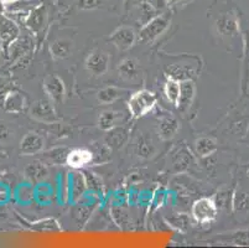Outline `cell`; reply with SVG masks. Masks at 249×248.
<instances>
[{
    "mask_svg": "<svg viewBox=\"0 0 249 248\" xmlns=\"http://www.w3.org/2000/svg\"><path fill=\"white\" fill-rule=\"evenodd\" d=\"M212 20H213V27L217 36L225 44L233 45V42L242 36L239 17L232 6L230 8H222L221 6L218 9L213 6Z\"/></svg>",
    "mask_w": 249,
    "mask_h": 248,
    "instance_id": "cell-1",
    "label": "cell"
},
{
    "mask_svg": "<svg viewBox=\"0 0 249 248\" xmlns=\"http://www.w3.org/2000/svg\"><path fill=\"white\" fill-rule=\"evenodd\" d=\"M158 97L150 90H139L129 97L128 111L133 119L145 117L156 106Z\"/></svg>",
    "mask_w": 249,
    "mask_h": 248,
    "instance_id": "cell-2",
    "label": "cell"
},
{
    "mask_svg": "<svg viewBox=\"0 0 249 248\" xmlns=\"http://www.w3.org/2000/svg\"><path fill=\"white\" fill-rule=\"evenodd\" d=\"M249 129V108H235L228 114L225 123V133L235 139L243 140Z\"/></svg>",
    "mask_w": 249,
    "mask_h": 248,
    "instance_id": "cell-3",
    "label": "cell"
},
{
    "mask_svg": "<svg viewBox=\"0 0 249 248\" xmlns=\"http://www.w3.org/2000/svg\"><path fill=\"white\" fill-rule=\"evenodd\" d=\"M170 25V17L169 14H161L156 15L153 19L149 20L146 24L142 25V27L139 31V41L144 44H150L160 38Z\"/></svg>",
    "mask_w": 249,
    "mask_h": 248,
    "instance_id": "cell-4",
    "label": "cell"
},
{
    "mask_svg": "<svg viewBox=\"0 0 249 248\" xmlns=\"http://www.w3.org/2000/svg\"><path fill=\"white\" fill-rule=\"evenodd\" d=\"M218 211L214 197H201L192 204L191 215L197 224L205 225L213 222Z\"/></svg>",
    "mask_w": 249,
    "mask_h": 248,
    "instance_id": "cell-5",
    "label": "cell"
},
{
    "mask_svg": "<svg viewBox=\"0 0 249 248\" xmlns=\"http://www.w3.org/2000/svg\"><path fill=\"white\" fill-rule=\"evenodd\" d=\"M110 56L107 51L102 49H94L89 52L85 61V67L92 76L102 77L107 74L109 68Z\"/></svg>",
    "mask_w": 249,
    "mask_h": 248,
    "instance_id": "cell-6",
    "label": "cell"
},
{
    "mask_svg": "<svg viewBox=\"0 0 249 248\" xmlns=\"http://www.w3.org/2000/svg\"><path fill=\"white\" fill-rule=\"evenodd\" d=\"M29 115L37 122L52 124L58 122L57 113L53 107V102L51 99H37L34 102L29 109Z\"/></svg>",
    "mask_w": 249,
    "mask_h": 248,
    "instance_id": "cell-7",
    "label": "cell"
},
{
    "mask_svg": "<svg viewBox=\"0 0 249 248\" xmlns=\"http://www.w3.org/2000/svg\"><path fill=\"white\" fill-rule=\"evenodd\" d=\"M138 35L132 26H119L108 38V41L119 51H128L135 45Z\"/></svg>",
    "mask_w": 249,
    "mask_h": 248,
    "instance_id": "cell-8",
    "label": "cell"
},
{
    "mask_svg": "<svg viewBox=\"0 0 249 248\" xmlns=\"http://www.w3.org/2000/svg\"><path fill=\"white\" fill-rule=\"evenodd\" d=\"M20 36V27L14 20L0 14V46L8 54L10 45Z\"/></svg>",
    "mask_w": 249,
    "mask_h": 248,
    "instance_id": "cell-9",
    "label": "cell"
},
{
    "mask_svg": "<svg viewBox=\"0 0 249 248\" xmlns=\"http://www.w3.org/2000/svg\"><path fill=\"white\" fill-rule=\"evenodd\" d=\"M42 88L49 99H51L53 103L60 104L65 99L66 88H65V83L61 77H58L57 75H49L45 77L44 82H42Z\"/></svg>",
    "mask_w": 249,
    "mask_h": 248,
    "instance_id": "cell-10",
    "label": "cell"
},
{
    "mask_svg": "<svg viewBox=\"0 0 249 248\" xmlns=\"http://www.w3.org/2000/svg\"><path fill=\"white\" fill-rule=\"evenodd\" d=\"M45 139L36 132H29L22 136L20 142V154L25 156H31L38 154L44 149Z\"/></svg>",
    "mask_w": 249,
    "mask_h": 248,
    "instance_id": "cell-11",
    "label": "cell"
},
{
    "mask_svg": "<svg viewBox=\"0 0 249 248\" xmlns=\"http://www.w3.org/2000/svg\"><path fill=\"white\" fill-rule=\"evenodd\" d=\"M180 129L178 118L171 113H165L158 120V134L162 140L173 139Z\"/></svg>",
    "mask_w": 249,
    "mask_h": 248,
    "instance_id": "cell-12",
    "label": "cell"
},
{
    "mask_svg": "<svg viewBox=\"0 0 249 248\" xmlns=\"http://www.w3.org/2000/svg\"><path fill=\"white\" fill-rule=\"evenodd\" d=\"M46 22L47 9L44 4H41V5L35 6V8L29 13V15L26 17L25 24H26V26L29 27V30H30L31 33H34L35 35H38L45 27Z\"/></svg>",
    "mask_w": 249,
    "mask_h": 248,
    "instance_id": "cell-13",
    "label": "cell"
},
{
    "mask_svg": "<svg viewBox=\"0 0 249 248\" xmlns=\"http://www.w3.org/2000/svg\"><path fill=\"white\" fill-rule=\"evenodd\" d=\"M243 38V65H242L241 90L243 97H248L249 90V26L242 30Z\"/></svg>",
    "mask_w": 249,
    "mask_h": 248,
    "instance_id": "cell-14",
    "label": "cell"
},
{
    "mask_svg": "<svg viewBox=\"0 0 249 248\" xmlns=\"http://www.w3.org/2000/svg\"><path fill=\"white\" fill-rule=\"evenodd\" d=\"M231 208L235 215L249 213V189L238 185L233 190Z\"/></svg>",
    "mask_w": 249,
    "mask_h": 248,
    "instance_id": "cell-15",
    "label": "cell"
},
{
    "mask_svg": "<svg viewBox=\"0 0 249 248\" xmlns=\"http://www.w3.org/2000/svg\"><path fill=\"white\" fill-rule=\"evenodd\" d=\"M129 139V129L123 126H117L109 129L104 136V142L109 149H121Z\"/></svg>",
    "mask_w": 249,
    "mask_h": 248,
    "instance_id": "cell-16",
    "label": "cell"
},
{
    "mask_svg": "<svg viewBox=\"0 0 249 248\" xmlns=\"http://www.w3.org/2000/svg\"><path fill=\"white\" fill-rule=\"evenodd\" d=\"M92 160H93V153L90 150L85 148H76L70 150L66 164L73 169H82L86 165L92 163Z\"/></svg>",
    "mask_w": 249,
    "mask_h": 248,
    "instance_id": "cell-17",
    "label": "cell"
},
{
    "mask_svg": "<svg viewBox=\"0 0 249 248\" xmlns=\"http://www.w3.org/2000/svg\"><path fill=\"white\" fill-rule=\"evenodd\" d=\"M3 108L8 113L19 114V113L24 112L26 108V98L22 93L18 92V91H10L4 97Z\"/></svg>",
    "mask_w": 249,
    "mask_h": 248,
    "instance_id": "cell-18",
    "label": "cell"
},
{
    "mask_svg": "<svg viewBox=\"0 0 249 248\" xmlns=\"http://www.w3.org/2000/svg\"><path fill=\"white\" fill-rule=\"evenodd\" d=\"M195 95H196V86H195L194 79L181 81V95L178 106V109L180 112L186 113L191 108Z\"/></svg>",
    "mask_w": 249,
    "mask_h": 248,
    "instance_id": "cell-19",
    "label": "cell"
},
{
    "mask_svg": "<svg viewBox=\"0 0 249 248\" xmlns=\"http://www.w3.org/2000/svg\"><path fill=\"white\" fill-rule=\"evenodd\" d=\"M118 75L125 81H135L140 76V66L135 58L126 57L118 65Z\"/></svg>",
    "mask_w": 249,
    "mask_h": 248,
    "instance_id": "cell-20",
    "label": "cell"
},
{
    "mask_svg": "<svg viewBox=\"0 0 249 248\" xmlns=\"http://www.w3.org/2000/svg\"><path fill=\"white\" fill-rule=\"evenodd\" d=\"M73 51V42L67 38H57L50 45V54L55 60H66Z\"/></svg>",
    "mask_w": 249,
    "mask_h": 248,
    "instance_id": "cell-21",
    "label": "cell"
},
{
    "mask_svg": "<svg viewBox=\"0 0 249 248\" xmlns=\"http://www.w3.org/2000/svg\"><path fill=\"white\" fill-rule=\"evenodd\" d=\"M195 154L200 159L213 155L218 149L217 140L212 136H200L195 140Z\"/></svg>",
    "mask_w": 249,
    "mask_h": 248,
    "instance_id": "cell-22",
    "label": "cell"
},
{
    "mask_svg": "<svg viewBox=\"0 0 249 248\" xmlns=\"http://www.w3.org/2000/svg\"><path fill=\"white\" fill-rule=\"evenodd\" d=\"M24 174L30 183L40 184L47 177L49 169H47V167L42 161L34 160L33 163H30L28 167L25 168Z\"/></svg>",
    "mask_w": 249,
    "mask_h": 248,
    "instance_id": "cell-23",
    "label": "cell"
},
{
    "mask_svg": "<svg viewBox=\"0 0 249 248\" xmlns=\"http://www.w3.org/2000/svg\"><path fill=\"white\" fill-rule=\"evenodd\" d=\"M156 152H158V148L151 138L146 135L138 136L137 142H135V154L140 159H144V160L151 159L155 155Z\"/></svg>",
    "mask_w": 249,
    "mask_h": 248,
    "instance_id": "cell-24",
    "label": "cell"
},
{
    "mask_svg": "<svg viewBox=\"0 0 249 248\" xmlns=\"http://www.w3.org/2000/svg\"><path fill=\"white\" fill-rule=\"evenodd\" d=\"M128 91L123 90V88L115 87V86H107V87L102 88L101 91L97 92V99L101 104L107 106V104L114 103L115 101L121 99Z\"/></svg>",
    "mask_w": 249,
    "mask_h": 248,
    "instance_id": "cell-25",
    "label": "cell"
},
{
    "mask_svg": "<svg viewBox=\"0 0 249 248\" xmlns=\"http://www.w3.org/2000/svg\"><path fill=\"white\" fill-rule=\"evenodd\" d=\"M191 163V153L186 148H178L171 155V164L176 172H186Z\"/></svg>",
    "mask_w": 249,
    "mask_h": 248,
    "instance_id": "cell-26",
    "label": "cell"
},
{
    "mask_svg": "<svg viewBox=\"0 0 249 248\" xmlns=\"http://www.w3.org/2000/svg\"><path fill=\"white\" fill-rule=\"evenodd\" d=\"M164 95L167 98V101L171 102L178 108L181 95V81L167 77L164 85Z\"/></svg>",
    "mask_w": 249,
    "mask_h": 248,
    "instance_id": "cell-27",
    "label": "cell"
},
{
    "mask_svg": "<svg viewBox=\"0 0 249 248\" xmlns=\"http://www.w3.org/2000/svg\"><path fill=\"white\" fill-rule=\"evenodd\" d=\"M122 113L115 112V111H104L98 117V127L99 129L104 132H108L109 129L119 126L118 123L122 119Z\"/></svg>",
    "mask_w": 249,
    "mask_h": 248,
    "instance_id": "cell-28",
    "label": "cell"
},
{
    "mask_svg": "<svg viewBox=\"0 0 249 248\" xmlns=\"http://www.w3.org/2000/svg\"><path fill=\"white\" fill-rule=\"evenodd\" d=\"M165 74L167 77L171 78L178 79V81H185V79H192L191 75H194V71L191 68L186 67V66H180V65H170L166 67Z\"/></svg>",
    "mask_w": 249,
    "mask_h": 248,
    "instance_id": "cell-29",
    "label": "cell"
},
{
    "mask_svg": "<svg viewBox=\"0 0 249 248\" xmlns=\"http://www.w3.org/2000/svg\"><path fill=\"white\" fill-rule=\"evenodd\" d=\"M70 153V149L62 147V148H53V149L49 150L45 153L47 160L52 164H63L66 163L67 155Z\"/></svg>",
    "mask_w": 249,
    "mask_h": 248,
    "instance_id": "cell-30",
    "label": "cell"
},
{
    "mask_svg": "<svg viewBox=\"0 0 249 248\" xmlns=\"http://www.w3.org/2000/svg\"><path fill=\"white\" fill-rule=\"evenodd\" d=\"M71 184H72V197L73 200H78L83 195L86 190V180L85 177L78 172H74L71 177Z\"/></svg>",
    "mask_w": 249,
    "mask_h": 248,
    "instance_id": "cell-31",
    "label": "cell"
},
{
    "mask_svg": "<svg viewBox=\"0 0 249 248\" xmlns=\"http://www.w3.org/2000/svg\"><path fill=\"white\" fill-rule=\"evenodd\" d=\"M225 241L233 246H249V231L241 229L232 232L230 236H225Z\"/></svg>",
    "mask_w": 249,
    "mask_h": 248,
    "instance_id": "cell-32",
    "label": "cell"
},
{
    "mask_svg": "<svg viewBox=\"0 0 249 248\" xmlns=\"http://www.w3.org/2000/svg\"><path fill=\"white\" fill-rule=\"evenodd\" d=\"M169 222L174 227H176V229L182 232H186L189 229L190 224H191L190 217L187 215H185V213H176V215L171 216L169 218Z\"/></svg>",
    "mask_w": 249,
    "mask_h": 248,
    "instance_id": "cell-33",
    "label": "cell"
},
{
    "mask_svg": "<svg viewBox=\"0 0 249 248\" xmlns=\"http://www.w3.org/2000/svg\"><path fill=\"white\" fill-rule=\"evenodd\" d=\"M232 194H233V191H232ZM232 194H231L230 190H222L219 191L216 196H213L214 201H216L217 206H218V210L230 206L231 202H232Z\"/></svg>",
    "mask_w": 249,
    "mask_h": 248,
    "instance_id": "cell-34",
    "label": "cell"
},
{
    "mask_svg": "<svg viewBox=\"0 0 249 248\" xmlns=\"http://www.w3.org/2000/svg\"><path fill=\"white\" fill-rule=\"evenodd\" d=\"M14 139V131L9 123L0 120V143H9Z\"/></svg>",
    "mask_w": 249,
    "mask_h": 248,
    "instance_id": "cell-35",
    "label": "cell"
},
{
    "mask_svg": "<svg viewBox=\"0 0 249 248\" xmlns=\"http://www.w3.org/2000/svg\"><path fill=\"white\" fill-rule=\"evenodd\" d=\"M74 4L80 10H94L101 6L102 0H74Z\"/></svg>",
    "mask_w": 249,
    "mask_h": 248,
    "instance_id": "cell-36",
    "label": "cell"
},
{
    "mask_svg": "<svg viewBox=\"0 0 249 248\" xmlns=\"http://www.w3.org/2000/svg\"><path fill=\"white\" fill-rule=\"evenodd\" d=\"M1 1V4H13V3H17V1H19V0H0Z\"/></svg>",
    "mask_w": 249,
    "mask_h": 248,
    "instance_id": "cell-37",
    "label": "cell"
},
{
    "mask_svg": "<svg viewBox=\"0 0 249 248\" xmlns=\"http://www.w3.org/2000/svg\"><path fill=\"white\" fill-rule=\"evenodd\" d=\"M181 0H167V3H171V4H178V3H180Z\"/></svg>",
    "mask_w": 249,
    "mask_h": 248,
    "instance_id": "cell-38",
    "label": "cell"
},
{
    "mask_svg": "<svg viewBox=\"0 0 249 248\" xmlns=\"http://www.w3.org/2000/svg\"><path fill=\"white\" fill-rule=\"evenodd\" d=\"M4 158H6V154L4 153V152H1V150H0V160H1V159H4Z\"/></svg>",
    "mask_w": 249,
    "mask_h": 248,
    "instance_id": "cell-39",
    "label": "cell"
},
{
    "mask_svg": "<svg viewBox=\"0 0 249 248\" xmlns=\"http://www.w3.org/2000/svg\"><path fill=\"white\" fill-rule=\"evenodd\" d=\"M244 139H248V142H249V129H248V133H247V135H246V138H244Z\"/></svg>",
    "mask_w": 249,
    "mask_h": 248,
    "instance_id": "cell-40",
    "label": "cell"
},
{
    "mask_svg": "<svg viewBox=\"0 0 249 248\" xmlns=\"http://www.w3.org/2000/svg\"><path fill=\"white\" fill-rule=\"evenodd\" d=\"M247 176L249 177V167H248V169H247Z\"/></svg>",
    "mask_w": 249,
    "mask_h": 248,
    "instance_id": "cell-41",
    "label": "cell"
}]
</instances>
